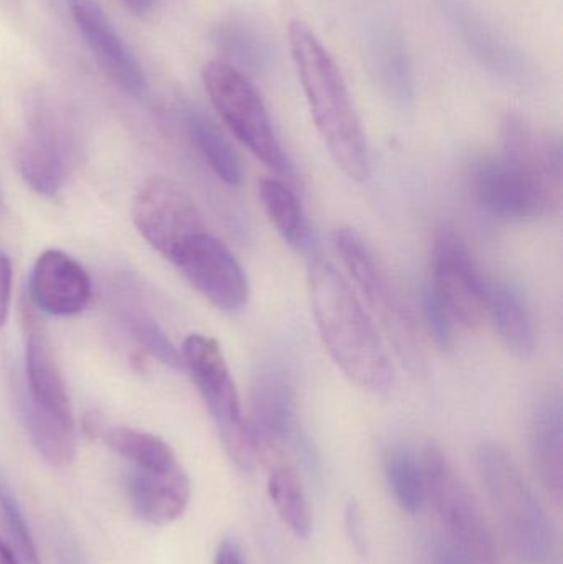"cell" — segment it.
Masks as SVG:
<instances>
[{
  "mask_svg": "<svg viewBox=\"0 0 563 564\" xmlns=\"http://www.w3.org/2000/svg\"><path fill=\"white\" fill-rule=\"evenodd\" d=\"M129 325H131V330L132 334L136 335V338H138L158 360L169 365L171 368H177V370L184 367L181 351L174 347L171 338L159 327L158 322L145 317V315H131V317H129Z\"/></svg>",
  "mask_w": 563,
  "mask_h": 564,
  "instance_id": "cell-31",
  "label": "cell"
},
{
  "mask_svg": "<svg viewBox=\"0 0 563 564\" xmlns=\"http://www.w3.org/2000/svg\"><path fill=\"white\" fill-rule=\"evenodd\" d=\"M172 263L212 305L224 312H240L250 299L243 268L231 251L208 230L192 237Z\"/></svg>",
  "mask_w": 563,
  "mask_h": 564,
  "instance_id": "cell-11",
  "label": "cell"
},
{
  "mask_svg": "<svg viewBox=\"0 0 563 564\" xmlns=\"http://www.w3.org/2000/svg\"><path fill=\"white\" fill-rule=\"evenodd\" d=\"M185 122L192 142L214 174L224 184L240 187L245 177L243 165L224 132L202 112L188 111Z\"/></svg>",
  "mask_w": 563,
  "mask_h": 564,
  "instance_id": "cell-26",
  "label": "cell"
},
{
  "mask_svg": "<svg viewBox=\"0 0 563 564\" xmlns=\"http://www.w3.org/2000/svg\"><path fill=\"white\" fill-rule=\"evenodd\" d=\"M218 43L231 62L245 68L263 72L271 65L273 50L270 42L261 35L260 30L248 23H225L218 30Z\"/></svg>",
  "mask_w": 563,
  "mask_h": 564,
  "instance_id": "cell-29",
  "label": "cell"
},
{
  "mask_svg": "<svg viewBox=\"0 0 563 564\" xmlns=\"http://www.w3.org/2000/svg\"><path fill=\"white\" fill-rule=\"evenodd\" d=\"M69 135L63 122L48 109H36L32 138L22 145L19 169L26 184L39 194L53 197L68 174Z\"/></svg>",
  "mask_w": 563,
  "mask_h": 564,
  "instance_id": "cell-14",
  "label": "cell"
},
{
  "mask_svg": "<svg viewBox=\"0 0 563 564\" xmlns=\"http://www.w3.org/2000/svg\"><path fill=\"white\" fill-rule=\"evenodd\" d=\"M126 2H128L132 12L138 13V15H148L154 9L158 0H126Z\"/></svg>",
  "mask_w": 563,
  "mask_h": 564,
  "instance_id": "cell-38",
  "label": "cell"
},
{
  "mask_svg": "<svg viewBox=\"0 0 563 564\" xmlns=\"http://www.w3.org/2000/svg\"><path fill=\"white\" fill-rule=\"evenodd\" d=\"M476 466L516 562L555 564L554 527L508 451L496 443H483L476 453Z\"/></svg>",
  "mask_w": 563,
  "mask_h": 564,
  "instance_id": "cell-3",
  "label": "cell"
},
{
  "mask_svg": "<svg viewBox=\"0 0 563 564\" xmlns=\"http://www.w3.org/2000/svg\"><path fill=\"white\" fill-rule=\"evenodd\" d=\"M182 360L204 398L225 453L241 473H251L257 464L258 441L245 420L240 397L220 345L207 335H191L184 341Z\"/></svg>",
  "mask_w": 563,
  "mask_h": 564,
  "instance_id": "cell-4",
  "label": "cell"
},
{
  "mask_svg": "<svg viewBox=\"0 0 563 564\" xmlns=\"http://www.w3.org/2000/svg\"><path fill=\"white\" fill-rule=\"evenodd\" d=\"M529 457L544 489L562 499L563 492V410L559 393L539 400L528 431Z\"/></svg>",
  "mask_w": 563,
  "mask_h": 564,
  "instance_id": "cell-19",
  "label": "cell"
},
{
  "mask_svg": "<svg viewBox=\"0 0 563 564\" xmlns=\"http://www.w3.org/2000/svg\"><path fill=\"white\" fill-rule=\"evenodd\" d=\"M383 473L397 506L410 516H416L429 502L422 453L409 444L393 443L382 456Z\"/></svg>",
  "mask_w": 563,
  "mask_h": 564,
  "instance_id": "cell-24",
  "label": "cell"
},
{
  "mask_svg": "<svg viewBox=\"0 0 563 564\" xmlns=\"http://www.w3.org/2000/svg\"><path fill=\"white\" fill-rule=\"evenodd\" d=\"M258 195L268 220L284 243L297 253H306L311 248V230L296 194L278 178H263L258 184Z\"/></svg>",
  "mask_w": 563,
  "mask_h": 564,
  "instance_id": "cell-25",
  "label": "cell"
},
{
  "mask_svg": "<svg viewBox=\"0 0 563 564\" xmlns=\"http://www.w3.org/2000/svg\"><path fill=\"white\" fill-rule=\"evenodd\" d=\"M23 325H25V367L29 393L26 397L68 424L73 420L72 403L66 393L65 381L59 373L58 364L53 355L52 345L32 307L23 308Z\"/></svg>",
  "mask_w": 563,
  "mask_h": 564,
  "instance_id": "cell-17",
  "label": "cell"
},
{
  "mask_svg": "<svg viewBox=\"0 0 563 564\" xmlns=\"http://www.w3.org/2000/svg\"><path fill=\"white\" fill-rule=\"evenodd\" d=\"M432 288L456 324L478 327L488 317L489 282L483 276L458 231L442 227L433 238Z\"/></svg>",
  "mask_w": 563,
  "mask_h": 564,
  "instance_id": "cell-9",
  "label": "cell"
},
{
  "mask_svg": "<svg viewBox=\"0 0 563 564\" xmlns=\"http://www.w3.org/2000/svg\"><path fill=\"white\" fill-rule=\"evenodd\" d=\"M473 194L486 214L508 221L538 220L554 214L562 204V187L501 158L476 162Z\"/></svg>",
  "mask_w": 563,
  "mask_h": 564,
  "instance_id": "cell-8",
  "label": "cell"
},
{
  "mask_svg": "<svg viewBox=\"0 0 563 564\" xmlns=\"http://www.w3.org/2000/svg\"><path fill=\"white\" fill-rule=\"evenodd\" d=\"M433 563L435 564H476L453 549L450 543H436L433 546Z\"/></svg>",
  "mask_w": 563,
  "mask_h": 564,
  "instance_id": "cell-37",
  "label": "cell"
},
{
  "mask_svg": "<svg viewBox=\"0 0 563 564\" xmlns=\"http://www.w3.org/2000/svg\"><path fill=\"white\" fill-rule=\"evenodd\" d=\"M10 292H12V267L9 258L0 253V327L9 314Z\"/></svg>",
  "mask_w": 563,
  "mask_h": 564,
  "instance_id": "cell-35",
  "label": "cell"
},
{
  "mask_svg": "<svg viewBox=\"0 0 563 564\" xmlns=\"http://www.w3.org/2000/svg\"><path fill=\"white\" fill-rule=\"evenodd\" d=\"M132 215L142 238L169 261L192 237L207 230L191 195L167 178H152L139 191Z\"/></svg>",
  "mask_w": 563,
  "mask_h": 564,
  "instance_id": "cell-10",
  "label": "cell"
},
{
  "mask_svg": "<svg viewBox=\"0 0 563 564\" xmlns=\"http://www.w3.org/2000/svg\"><path fill=\"white\" fill-rule=\"evenodd\" d=\"M290 46L311 116L334 164L347 177L367 181L372 172L369 144L339 66L306 23H291Z\"/></svg>",
  "mask_w": 563,
  "mask_h": 564,
  "instance_id": "cell-2",
  "label": "cell"
},
{
  "mask_svg": "<svg viewBox=\"0 0 563 564\" xmlns=\"http://www.w3.org/2000/svg\"><path fill=\"white\" fill-rule=\"evenodd\" d=\"M268 496L281 522L301 540L313 532V516L300 477L291 467L277 466L268 476Z\"/></svg>",
  "mask_w": 563,
  "mask_h": 564,
  "instance_id": "cell-28",
  "label": "cell"
},
{
  "mask_svg": "<svg viewBox=\"0 0 563 564\" xmlns=\"http://www.w3.org/2000/svg\"><path fill=\"white\" fill-rule=\"evenodd\" d=\"M109 447L131 464V469L169 470L181 466L174 451L154 434L132 427H105L101 434Z\"/></svg>",
  "mask_w": 563,
  "mask_h": 564,
  "instance_id": "cell-27",
  "label": "cell"
},
{
  "mask_svg": "<svg viewBox=\"0 0 563 564\" xmlns=\"http://www.w3.org/2000/svg\"><path fill=\"white\" fill-rule=\"evenodd\" d=\"M369 68L380 91L400 108L412 106L415 96L412 66L405 43L392 30L379 29L369 40Z\"/></svg>",
  "mask_w": 563,
  "mask_h": 564,
  "instance_id": "cell-21",
  "label": "cell"
},
{
  "mask_svg": "<svg viewBox=\"0 0 563 564\" xmlns=\"http://www.w3.org/2000/svg\"><path fill=\"white\" fill-rule=\"evenodd\" d=\"M56 552H58L56 556H58L59 564H88L82 546L69 533H59L58 540H56Z\"/></svg>",
  "mask_w": 563,
  "mask_h": 564,
  "instance_id": "cell-34",
  "label": "cell"
},
{
  "mask_svg": "<svg viewBox=\"0 0 563 564\" xmlns=\"http://www.w3.org/2000/svg\"><path fill=\"white\" fill-rule=\"evenodd\" d=\"M488 317L509 351L519 358L535 351V327L522 295L506 282L489 284Z\"/></svg>",
  "mask_w": 563,
  "mask_h": 564,
  "instance_id": "cell-22",
  "label": "cell"
},
{
  "mask_svg": "<svg viewBox=\"0 0 563 564\" xmlns=\"http://www.w3.org/2000/svg\"><path fill=\"white\" fill-rule=\"evenodd\" d=\"M0 512L6 519L7 530H9L10 539L13 540V545H15L17 555L25 564H40L39 550H36L35 542H33L29 523H26L22 507H20L19 500H17L2 469H0Z\"/></svg>",
  "mask_w": 563,
  "mask_h": 564,
  "instance_id": "cell-30",
  "label": "cell"
},
{
  "mask_svg": "<svg viewBox=\"0 0 563 564\" xmlns=\"http://www.w3.org/2000/svg\"><path fill=\"white\" fill-rule=\"evenodd\" d=\"M214 564H247L240 542L234 539V536H225V539L218 543Z\"/></svg>",
  "mask_w": 563,
  "mask_h": 564,
  "instance_id": "cell-36",
  "label": "cell"
},
{
  "mask_svg": "<svg viewBox=\"0 0 563 564\" xmlns=\"http://www.w3.org/2000/svg\"><path fill=\"white\" fill-rule=\"evenodd\" d=\"M208 98L231 134L268 169L290 177L293 165L278 141L267 106L253 83L227 62H210L202 73Z\"/></svg>",
  "mask_w": 563,
  "mask_h": 564,
  "instance_id": "cell-5",
  "label": "cell"
},
{
  "mask_svg": "<svg viewBox=\"0 0 563 564\" xmlns=\"http://www.w3.org/2000/svg\"><path fill=\"white\" fill-rule=\"evenodd\" d=\"M311 307L324 347L340 371L373 394L390 391L393 368L379 328L343 273L323 257L307 270Z\"/></svg>",
  "mask_w": 563,
  "mask_h": 564,
  "instance_id": "cell-1",
  "label": "cell"
},
{
  "mask_svg": "<svg viewBox=\"0 0 563 564\" xmlns=\"http://www.w3.org/2000/svg\"><path fill=\"white\" fill-rule=\"evenodd\" d=\"M20 420L40 456L53 467H66L76 454L75 424L65 423L36 406L25 393L20 394Z\"/></svg>",
  "mask_w": 563,
  "mask_h": 564,
  "instance_id": "cell-23",
  "label": "cell"
},
{
  "mask_svg": "<svg viewBox=\"0 0 563 564\" xmlns=\"http://www.w3.org/2000/svg\"><path fill=\"white\" fill-rule=\"evenodd\" d=\"M251 417V431L258 443L294 447L307 456L306 444L301 440L296 390L281 365H264L255 377Z\"/></svg>",
  "mask_w": 563,
  "mask_h": 564,
  "instance_id": "cell-12",
  "label": "cell"
},
{
  "mask_svg": "<svg viewBox=\"0 0 563 564\" xmlns=\"http://www.w3.org/2000/svg\"><path fill=\"white\" fill-rule=\"evenodd\" d=\"M429 500L445 527L453 549L476 564H499V552L478 500L456 474L440 446L422 449Z\"/></svg>",
  "mask_w": 563,
  "mask_h": 564,
  "instance_id": "cell-7",
  "label": "cell"
},
{
  "mask_svg": "<svg viewBox=\"0 0 563 564\" xmlns=\"http://www.w3.org/2000/svg\"><path fill=\"white\" fill-rule=\"evenodd\" d=\"M346 532L353 543L354 550L359 555L367 553L366 527H364L362 516H360L359 506L356 502H349L346 510Z\"/></svg>",
  "mask_w": 563,
  "mask_h": 564,
  "instance_id": "cell-33",
  "label": "cell"
},
{
  "mask_svg": "<svg viewBox=\"0 0 563 564\" xmlns=\"http://www.w3.org/2000/svg\"><path fill=\"white\" fill-rule=\"evenodd\" d=\"M502 155L549 184L562 187L561 141L518 112L502 121Z\"/></svg>",
  "mask_w": 563,
  "mask_h": 564,
  "instance_id": "cell-20",
  "label": "cell"
},
{
  "mask_svg": "<svg viewBox=\"0 0 563 564\" xmlns=\"http://www.w3.org/2000/svg\"><path fill=\"white\" fill-rule=\"evenodd\" d=\"M448 10L459 35L486 68L509 82H528L531 76V65L521 50L512 45L508 36L502 35L469 3L452 0L448 3Z\"/></svg>",
  "mask_w": 563,
  "mask_h": 564,
  "instance_id": "cell-16",
  "label": "cell"
},
{
  "mask_svg": "<svg viewBox=\"0 0 563 564\" xmlns=\"http://www.w3.org/2000/svg\"><path fill=\"white\" fill-rule=\"evenodd\" d=\"M422 311L426 328H429L435 344L442 350L453 348V345H455L456 321L432 285H426L423 289Z\"/></svg>",
  "mask_w": 563,
  "mask_h": 564,
  "instance_id": "cell-32",
  "label": "cell"
},
{
  "mask_svg": "<svg viewBox=\"0 0 563 564\" xmlns=\"http://www.w3.org/2000/svg\"><path fill=\"white\" fill-rule=\"evenodd\" d=\"M36 307L52 315H75L88 305L91 280L85 268L62 251L40 254L30 280Z\"/></svg>",
  "mask_w": 563,
  "mask_h": 564,
  "instance_id": "cell-15",
  "label": "cell"
},
{
  "mask_svg": "<svg viewBox=\"0 0 563 564\" xmlns=\"http://www.w3.org/2000/svg\"><path fill=\"white\" fill-rule=\"evenodd\" d=\"M334 245L347 273L356 282L357 291L366 299L369 314L380 321L403 364L412 370H420L423 357L415 322L386 268L353 228L334 231Z\"/></svg>",
  "mask_w": 563,
  "mask_h": 564,
  "instance_id": "cell-6",
  "label": "cell"
},
{
  "mask_svg": "<svg viewBox=\"0 0 563 564\" xmlns=\"http://www.w3.org/2000/svg\"><path fill=\"white\" fill-rule=\"evenodd\" d=\"M69 13L105 75L122 91L144 95L145 73L141 62L101 6L95 0H69Z\"/></svg>",
  "mask_w": 563,
  "mask_h": 564,
  "instance_id": "cell-13",
  "label": "cell"
},
{
  "mask_svg": "<svg viewBox=\"0 0 563 564\" xmlns=\"http://www.w3.org/2000/svg\"><path fill=\"white\" fill-rule=\"evenodd\" d=\"M0 564H20L19 555L3 540H0Z\"/></svg>",
  "mask_w": 563,
  "mask_h": 564,
  "instance_id": "cell-39",
  "label": "cell"
},
{
  "mask_svg": "<svg viewBox=\"0 0 563 564\" xmlns=\"http://www.w3.org/2000/svg\"><path fill=\"white\" fill-rule=\"evenodd\" d=\"M126 494L139 519L151 525H169L184 516L191 500V482L182 466L169 470L131 469Z\"/></svg>",
  "mask_w": 563,
  "mask_h": 564,
  "instance_id": "cell-18",
  "label": "cell"
}]
</instances>
